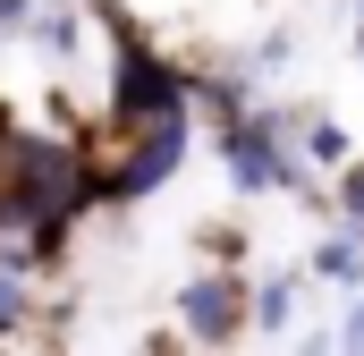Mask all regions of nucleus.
Masks as SVG:
<instances>
[{"label": "nucleus", "instance_id": "f257e3e1", "mask_svg": "<svg viewBox=\"0 0 364 356\" xmlns=\"http://www.w3.org/2000/svg\"><path fill=\"white\" fill-rule=\"evenodd\" d=\"M93 136L102 127H51L26 119L0 170V238H26L34 221H93L102 212V178H93Z\"/></svg>", "mask_w": 364, "mask_h": 356}, {"label": "nucleus", "instance_id": "f03ea898", "mask_svg": "<svg viewBox=\"0 0 364 356\" xmlns=\"http://www.w3.org/2000/svg\"><path fill=\"white\" fill-rule=\"evenodd\" d=\"M93 26L110 34V77H102V136H127V127H153V119H178L195 110V60H178L127 0H85Z\"/></svg>", "mask_w": 364, "mask_h": 356}, {"label": "nucleus", "instance_id": "7ed1b4c3", "mask_svg": "<svg viewBox=\"0 0 364 356\" xmlns=\"http://www.w3.org/2000/svg\"><path fill=\"white\" fill-rule=\"evenodd\" d=\"M296 119H305V102H272V93H255V110H237L229 127H212V136H203V145H212V162H220V178H229V195H246V204H272V195L322 204V187H331V178L305 162Z\"/></svg>", "mask_w": 364, "mask_h": 356}, {"label": "nucleus", "instance_id": "20e7f679", "mask_svg": "<svg viewBox=\"0 0 364 356\" xmlns=\"http://www.w3.org/2000/svg\"><path fill=\"white\" fill-rule=\"evenodd\" d=\"M195 162V110L178 119H153V127H127V136H93V178H102V212H127V204H153L170 178Z\"/></svg>", "mask_w": 364, "mask_h": 356}, {"label": "nucleus", "instance_id": "39448f33", "mask_svg": "<svg viewBox=\"0 0 364 356\" xmlns=\"http://www.w3.org/2000/svg\"><path fill=\"white\" fill-rule=\"evenodd\" d=\"M170 314H178L186 348H246L255 340V280H246V263H195L178 280V297H170Z\"/></svg>", "mask_w": 364, "mask_h": 356}, {"label": "nucleus", "instance_id": "423d86ee", "mask_svg": "<svg viewBox=\"0 0 364 356\" xmlns=\"http://www.w3.org/2000/svg\"><path fill=\"white\" fill-rule=\"evenodd\" d=\"M255 93H263L255 60H195V127H203V136L229 127L237 110H255Z\"/></svg>", "mask_w": 364, "mask_h": 356}, {"label": "nucleus", "instance_id": "0eeeda50", "mask_svg": "<svg viewBox=\"0 0 364 356\" xmlns=\"http://www.w3.org/2000/svg\"><path fill=\"white\" fill-rule=\"evenodd\" d=\"M296 297H305V263H272L255 280V340H288L296 331Z\"/></svg>", "mask_w": 364, "mask_h": 356}, {"label": "nucleus", "instance_id": "6e6552de", "mask_svg": "<svg viewBox=\"0 0 364 356\" xmlns=\"http://www.w3.org/2000/svg\"><path fill=\"white\" fill-rule=\"evenodd\" d=\"M305 280H322V288H339V297H348V288H364V238L331 221V229L305 246Z\"/></svg>", "mask_w": 364, "mask_h": 356}, {"label": "nucleus", "instance_id": "1a4fd4ad", "mask_svg": "<svg viewBox=\"0 0 364 356\" xmlns=\"http://www.w3.org/2000/svg\"><path fill=\"white\" fill-rule=\"evenodd\" d=\"M85 0H43V9H34V34H26V43H34V51H43V60H51V68H68V60H77V51H85Z\"/></svg>", "mask_w": 364, "mask_h": 356}, {"label": "nucleus", "instance_id": "9d476101", "mask_svg": "<svg viewBox=\"0 0 364 356\" xmlns=\"http://www.w3.org/2000/svg\"><path fill=\"white\" fill-rule=\"evenodd\" d=\"M296 145H305V162L331 178L348 153H356V127L339 119V110H322V102H305V119H296Z\"/></svg>", "mask_w": 364, "mask_h": 356}, {"label": "nucleus", "instance_id": "9b49d317", "mask_svg": "<svg viewBox=\"0 0 364 356\" xmlns=\"http://www.w3.org/2000/svg\"><path fill=\"white\" fill-rule=\"evenodd\" d=\"M34 314H43V280H26L17 263H0V348L34 340Z\"/></svg>", "mask_w": 364, "mask_h": 356}, {"label": "nucleus", "instance_id": "f8f14e48", "mask_svg": "<svg viewBox=\"0 0 364 356\" xmlns=\"http://www.w3.org/2000/svg\"><path fill=\"white\" fill-rule=\"evenodd\" d=\"M322 212H331L339 229H356V238H364V153H348V162L331 170V187H322Z\"/></svg>", "mask_w": 364, "mask_h": 356}, {"label": "nucleus", "instance_id": "ddd939ff", "mask_svg": "<svg viewBox=\"0 0 364 356\" xmlns=\"http://www.w3.org/2000/svg\"><path fill=\"white\" fill-rule=\"evenodd\" d=\"M195 255L203 263H255V229L246 221H203L195 229Z\"/></svg>", "mask_w": 364, "mask_h": 356}, {"label": "nucleus", "instance_id": "4468645a", "mask_svg": "<svg viewBox=\"0 0 364 356\" xmlns=\"http://www.w3.org/2000/svg\"><path fill=\"white\" fill-rule=\"evenodd\" d=\"M331 340H339V356H364V288H348V305H339Z\"/></svg>", "mask_w": 364, "mask_h": 356}, {"label": "nucleus", "instance_id": "2eb2a0df", "mask_svg": "<svg viewBox=\"0 0 364 356\" xmlns=\"http://www.w3.org/2000/svg\"><path fill=\"white\" fill-rule=\"evenodd\" d=\"M34 9H43V0H0V51L34 34Z\"/></svg>", "mask_w": 364, "mask_h": 356}, {"label": "nucleus", "instance_id": "dca6fc26", "mask_svg": "<svg viewBox=\"0 0 364 356\" xmlns=\"http://www.w3.org/2000/svg\"><path fill=\"white\" fill-rule=\"evenodd\" d=\"M246 60H255V77H279V68L296 60V43H288V34H263V43H255Z\"/></svg>", "mask_w": 364, "mask_h": 356}, {"label": "nucleus", "instance_id": "f3484780", "mask_svg": "<svg viewBox=\"0 0 364 356\" xmlns=\"http://www.w3.org/2000/svg\"><path fill=\"white\" fill-rule=\"evenodd\" d=\"M17 127H26V119H17V93H0V170H9V145H17Z\"/></svg>", "mask_w": 364, "mask_h": 356}, {"label": "nucleus", "instance_id": "a211bd4d", "mask_svg": "<svg viewBox=\"0 0 364 356\" xmlns=\"http://www.w3.org/2000/svg\"><path fill=\"white\" fill-rule=\"evenodd\" d=\"M356 77H364V17H356Z\"/></svg>", "mask_w": 364, "mask_h": 356}]
</instances>
